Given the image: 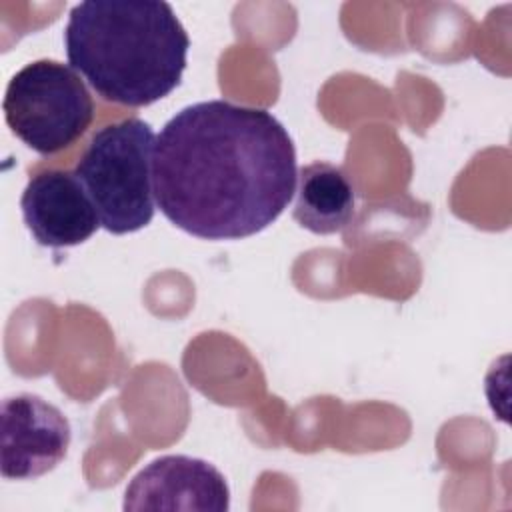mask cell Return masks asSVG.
Here are the masks:
<instances>
[{"instance_id": "1", "label": "cell", "mask_w": 512, "mask_h": 512, "mask_svg": "<svg viewBox=\"0 0 512 512\" xmlns=\"http://www.w3.org/2000/svg\"><path fill=\"white\" fill-rule=\"evenodd\" d=\"M296 176L294 142L262 108L196 102L156 136V206L196 238L240 240L262 232L294 198Z\"/></svg>"}, {"instance_id": "4", "label": "cell", "mask_w": 512, "mask_h": 512, "mask_svg": "<svg viewBox=\"0 0 512 512\" xmlns=\"http://www.w3.org/2000/svg\"><path fill=\"white\" fill-rule=\"evenodd\" d=\"M4 118L16 138L40 156L72 146L94 120V100L80 74L58 60L20 68L4 94Z\"/></svg>"}, {"instance_id": "5", "label": "cell", "mask_w": 512, "mask_h": 512, "mask_svg": "<svg viewBox=\"0 0 512 512\" xmlns=\"http://www.w3.org/2000/svg\"><path fill=\"white\" fill-rule=\"evenodd\" d=\"M70 422L36 394L2 400L0 470L6 480H32L54 470L68 454Z\"/></svg>"}, {"instance_id": "8", "label": "cell", "mask_w": 512, "mask_h": 512, "mask_svg": "<svg viewBox=\"0 0 512 512\" xmlns=\"http://www.w3.org/2000/svg\"><path fill=\"white\" fill-rule=\"evenodd\" d=\"M356 210V190L348 174L330 162H310L298 170L294 220L314 234L344 230Z\"/></svg>"}, {"instance_id": "2", "label": "cell", "mask_w": 512, "mask_h": 512, "mask_svg": "<svg viewBox=\"0 0 512 512\" xmlns=\"http://www.w3.org/2000/svg\"><path fill=\"white\" fill-rule=\"evenodd\" d=\"M64 46L102 100L142 108L180 84L190 38L168 2L86 0L68 14Z\"/></svg>"}, {"instance_id": "7", "label": "cell", "mask_w": 512, "mask_h": 512, "mask_svg": "<svg viewBox=\"0 0 512 512\" xmlns=\"http://www.w3.org/2000/svg\"><path fill=\"white\" fill-rule=\"evenodd\" d=\"M20 210L34 240L48 248L78 246L102 226L74 170L50 168L30 176L20 198Z\"/></svg>"}, {"instance_id": "3", "label": "cell", "mask_w": 512, "mask_h": 512, "mask_svg": "<svg viewBox=\"0 0 512 512\" xmlns=\"http://www.w3.org/2000/svg\"><path fill=\"white\" fill-rule=\"evenodd\" d=\"M154 148L152 126L140 118H124L96 130L76 162L74 174L110 234H130L152 222Z\"/></svg>"}, {"instance_id": "6", "label": "cell", "mask_w": 512, "mask_h": 512, "mask_svg": "<svg viewBox=\"0 0 512 512\" xmlns=\"http://www.w3.org/2000/svg\"><path fill=\"white\" fill-rule=\"evenodd\" d=\"M126 512L196 510L226 512L230 488L218 468L202 458L168 454L144 466L126 486Z\"/></svg>"}]
</instances>
